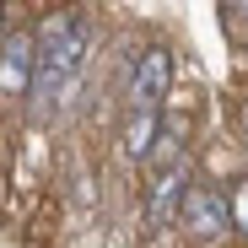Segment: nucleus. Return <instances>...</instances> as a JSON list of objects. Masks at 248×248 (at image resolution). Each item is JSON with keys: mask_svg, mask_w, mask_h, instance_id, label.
<instances>
[{"mask_svg": "<svg viewBox=\"0 0 248 248\" xmlns=\"http://www.w3.org/2000/svg\"><path fill=\"white\" fill-rule=\"evenodd\" d=\"M81 60H87V27H81L76 16H49L44 32H38V76H32V97H38V103H54L70 81H76Z\"/></svg>", "mask_w": 248, "mask_h": 248, "instance_id": "obj_1", "label": "nucleus"}, {"mask_svg": "<svg viewBox=\"0 0 248 248\" xmlns=\"http://www.w3.org/2000/svg\"><path fill=\"white\" fill-rule=\"evenodd\" d=\"M168 87H173V54L162 49V44L140 49L135 65H130V87H124V103H130V113H162V97H168Z\"/></svg>", "mask_w": 248, "mask_h": 248, "instance_id": "obj_2", "label": "nucleus"}, {"mask_svg": "<svg viewBox=\"0 0 248 248\" xmlns=\"http://www.w3.org/2000/svg\"><path fill=\"white\" fill-rule=\"evenodd\" d=\"M178 221H184V232H189V237L216 243V237H227V232H232V205H227V194H216L211 184H189Z\"/></svg>", "mask_w": 248, "mask_h": 248, "instance_id": "obj_3", "label": "nucleus"}, {"mask_svg": "<svg viewBox=\"0 0 248 248\" xmlns=\"http://www.w3.org/2000/svg\"><path fill=\"white\" fill-rule=\"evenodd\" d=\"M38 76V38L11 27L0 38V97H27Z\"/></svg>", "mask_w": 248, "mask_h": 248, "instance_id": "obj_4", "label": "nucleus"}, {"mask_svg": "<svg viewBox=\"0 0 248 248\" xmlns=\"http://www.w3.org/2000/svg\"><path fill=\"white\" fill-rule=\"evenodd\" d=\"M189 184V168L184 162H173V168H162L156 178H151V205H146V216H151V227H168V221H178V211H184V189Z\"/></svg>", "mask_w": 248, "mask_h": 248, "instance_id": "obj_5", "label": "nucleus"}, {"mask_svg": "<svg viewBox=\"0 0 248 248\" xmlns=\"http://www.w3.org/2000/svg\"><path fill=\"white\" fill-rule=\"evenodd\" d=\"M162 140V113H130L124 119V156L130 162H151Z\"/></svg>", "mask_w": 248, "mask_h": 248, "instance_id": "obj_6", "label": "nucleus"}, {"mask_svg": "<svg viewBox=\"0 0 248 248\" xmlns=\"http://www.w3.org/2000/svg\"><path fill=\"white\" fill-rule=\"evenodd\" d=\"M227 205H232V227H237V232H248V178H237V184H232Z\"/></svg>", "mask_w": 248, "mask_h": 248, "instance_id": "obj_7", "label": "nucleus"}, {"mask_svg": "<svg viewBox=\"0 0 248 248\" xmlns=\"http://www.w3.org/2000/svg\"><path fill=\"white\" fill-rule=\"evenodd\" d=\"M227 6H232V11H237V16H248V0H227Z\"/></svg>", "mask_w": 248, "mask_h": 248, "instance_id": "obj_8", "label": "nucleus"}, {"mask_svg": "<svg viewBox=\"0 0 248 248\" xmlns=\"http://www.w3.org/2000/svg\"><path fill=\"white\" fill-rule=\"evenodd\" d=\"M0 38H6V0H0Z\"/></svg>", "mask_w": 248, "mask_h": 248, "instance_id": "obj_9", "label": "nucleus"}, {"mask_svg": "<svg viewBox=\"0 0 248 248\" xmlns=\"http://www.w3.org/2000/svg\"><path fill=\"white\" fill-rule=\"evenodd\" d=\"M243 130H248V108H243Z\"/></svg>", "mask_w": 248, "mask_h": 248, "instance_id": "obj_10", "label": "nucleus"}]
</instances>
